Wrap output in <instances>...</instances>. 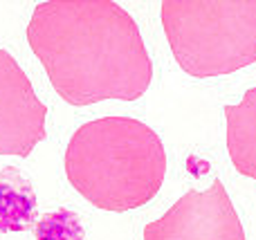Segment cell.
<instances>
[{
	"instance_id": "cell-2",
	"label": "cell",
	"mask_w": 256,
	"mask_h": 240,
	"mask_svg": "<svg viewBox=\"0 0 256 240\" xmlns=\"http://www.w3.org/2000/svg\"><path fill=\"white\" fill-rule=\"evenodd\" d=\"M66 175L90 205L124 214L158 196L166 175V153L158 133L140 119L102 117L72 135Z\"/></svg>"
},
{
	"instance_id": "cell-7",
	"label": "cell",
	"mask_w": 256,
	"mask_h": 240,
	"mask_svg": "<svg viewBox=\"0 0 256 240\" xmlns=\"http://www.w3.org/2000/svg\"><path fill=\"white\" fill-rule=\"evenodd\" d=\"M36 223V196L14 166L0 171V234L25 232Z\"/></svg>"
},
{
	"instance_id": "cell-1",
	"label": "cell",
	"mask_w": 256,
	"mask_h": 240,
	"mask_svg": "<svg viewBox=\"0 0 256 240\" xmlns=\"http://www.w3.org/2000/svg\"><path fill=\"white\" fill-rule=\"evenodd\" d=\"M27 43L54 90L72 106L135 101L148 90L153 63L132 16L112 0L36 4Z\"/></svg>"
},
{
	"instance_id": "cell-8",
	"label": "cell",
	"mask_w": 256,
	"mask_h": 240,
	"mask_svg": "<svg viewBox=\"0 0 256 240\" xmlns=\"http://www.w3.org/2000/svg\"><path fill=\"white\" fill-rule=\"evenodd\" d=\"M36 240H84V227L68 209L43 216L36 225Z\"/></svg>"
},
{
	"instance_id": "cell-4",
	"label": "cell",
	"mask_w": 256,
	"mask_h": 240,
	"mask_svg": "<svg viewBox=\"0 0 256 240\" xmlns=\"http://www.w3.org/2000/svg\"><path fill=\"white\" fill-rule=\"evenodd\" d=\"M144 240H248L220 180L186 191L166 214L144 227Z\"/></svg>"
},
{
	"instance_id": "cell-3",
	"label": "cell",
	"mask_w": 256,
	"mask_h": 240,
	"mask_svg": "<svg viewBox=\"0 0 256 240\" xmlns=\"http://www.w3.org/2000/svg\"><path fill=\"white\" fill-rule=\"evenodd\" d=\"M162 27L178 65L196 79L256 63V0H164Z\"/></svg>"
},
{
	"instance_id": "cell-6",
	"label": "cell",
	"mask_w": 256,
	"mask_h": 240,
	"mask_svg": "<svg viewBox=\"0 0 256 240\" xmlns=\"http://www.w3.org/2000/svg\"><path fill=\"white\" fill-rule=\"evenodd\" d=\"M227 151L234 169L256 180V88L248 90L243 101L225 106Z\"/></svg>"
},
{
	"instance_id": "cell-5",
	"label": "cell",
	"mask_w": 256,
	"mask_h": 240,
	"mask_svg": "<svg viewBox=\"0 0 256 240\" xmlns=\"http://www.w3.org/2000/svg\"><path fill=\"white\" fill-rule=\"evenodd\" d=\"M48 108L18 61L0 49V155L27 157L48 137Z\"/></svg>"
}]
</instances>
